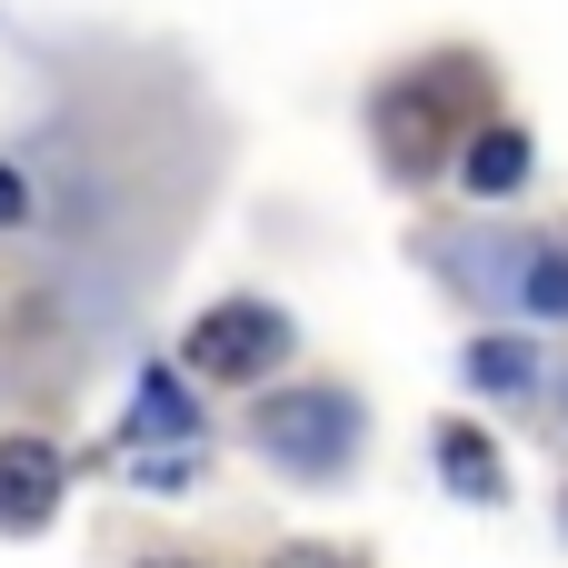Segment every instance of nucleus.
I'll list each match as a JSON object with an SVG mask.
<instances>
[{
    "mask_svg": "<svg viewBox=\"0 0 568 568\" xmlns=\"http://www.w3.org/2000/svg\"><path fill=\"white\" fill-rule=\"evenodd\" d=\"M459 180H469V200H509V190L529 180V140H519V130H479L469 160H459Z\"/></svg>",
    "mask_w": 568,
    "mask_h": 568,
    "instance_id": "obj_4",
    "label": "nucleus"
},
{
    "mask_svg": "<svg viewBox=\"0 0 568 568\" xmlns=\"http://www.w3.org/2000/svg\"><path fill=\"white\" fill-rule=\"evenodd\" d=\"M519 290H529V310H539V320H568V250H539Z\"/></svg>",
    "mask_w": 568,
    "mask_h": 568,
    "instance_id": "obj_8",
    "label": "nucleus"
},
{
    "mask_svg": "<svg viewBox=\"0 0 568 568\" xmlns=\"http://www.w3.org/2000/svg\"><path fill=\"white\" fill-rule=\"evenodd\" d=\"M140 568H200V559H140Z\"/></svg>",
    "mask_w": 568,
    "mask_h": 568,
    "instance_id": "obj_11",
    "label": "nucleus"
},
{
    "mask_svg": "<svg viewBox=\"0 0 568 568\" xmlns=\"http://www.w3.org/2000/svg\"><path fill=\"white\" fill-rule=\"evenodd\" d=\"M250 429H260V449H270L280 469H310V479H329V469L349 459V439H359V409H349L339 389H290V399H270Z\"/></svg>",
    "mask_w": 568,
    "mask_h": 568,
    "instance_id": "obj_1",
    "label": "nucleus"
},
{
    "mask_svg": "<svg viewBox=\"0 0 568 568\" xmlns=\"http://www.w3.org/2000/svg\"><path fill=\"white\" fill-rule=\"evenodd\" d=\"M469 379H479V389H529L539 359H529L519 339H479V349H469Z\"/></svg>",
    "mask_w": 568,
    "mask_h": 568,
    "instance_id": "obj_7",
    "label": "nucleus"
},
{
    "mask_svg": "<svg viewBox=\"0 0 568 568\" xmlns=\"http://www.w3.org/2000/svg\"><path fill=\"white\" fill-rule=\"evenodd\" d=\"M270 568H349V559H339V549H280Z\"/></svg>",
    "mask_w": 568,
    "mask_h": 568,
    "instance_id": "obj_10",
    "label": "nucleus"
},
{
    "mask_svg": "<svg viewBox=\"0 0 568 568\" xmlns=\"http://www.w3.org/2000/svg\"><path fill=\"white\" fill-rule=\"evenodd\" d=\"M10 220H30V190H20V170L0 160V230H10Z\"/></svg>",
    "mask_w": 568,
    "mask_h": 568,
    "instance_id": "obj_9",
    "label": "nucleus"
},
{
    "mask_svg": "<svg viewBox=\"0 0 568 568\" xmlns=\"http://www.w3.org/2000/svg\"><path fill=\"white\" fill-rule=\"evenodd\" d=\"M290 359V320L270 300H220L200 329H190V369L200 379H270Z\"/></svg>",
    "mask_w": 568,
    "mask_h": 568,
    "instance_id": "obj_2",
    "label": "nucleus"
},
{
    "mask_svg": "<svg viewBox=\"0 0 568 568\" xmlns=\"http://www.w3.org/2000/svg\"><path fill=\"white\" fill-rule=\"evenodd\" d=\"M200 419H190V389L170 379V369H150L140 389H130V439H190Z\"/></svg>",
    "mask_w": 568,
    "mask_h": 568,
    "instance_id": "obj_5",
    "label": "nucleus"
},
{
    "mask_svg": "<svg viewBox=\"0 0 568 568\" xmlns=\"http://www.w3.org/2000/svg\"><path fill=\"white\" fill-rule=\"evenodd\" d=\"M60 509V449L50 439H0V529H40Z\"/></svg>",
    "mask_w": 568,
    "mask_h": 568,
    "instance_id": "obj_3",
    "label": "nucleus"
},
{
    "mask_svg": "<svg viewBox=\"0 0 568 568\" xmlns=\"http://www.w3.org/2000/svg\"><path fill=\"white\" fill-rule=\"evenodd\" d=\"M439 479H449L459 499H499V459H489V439H479V429H439Z\"/></svg>",
    "mask_w": 568,
    "mask_h": 568,
    "instance_id": "obj_6",
    "label": "nucleus"
}]
</instances>
